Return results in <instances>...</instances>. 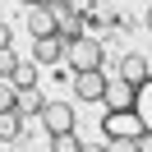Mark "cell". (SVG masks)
Masks as SVG:
<instances>
[{
	"mask_svg": "<svg viewBox=\"0 0 152 152\" xmlns=\"http://www.w3.org/2000/svg\"><path fill=\"white\" fill-rule=\"evenodd\" d=\"M102 124H106V138H143V134H152L138 111H111Z\"/></svg>",
	"mask_w": 152,
	"mask_h": 152,
	"instance_id": "6da1fadb",
	"label": "cell"
},
{
	"mask_svg": "<svg viewBox=\"0 0 152 152\" xmlns=\"http://www.w3.org/2000/svg\"><path fill=\"white\" fill-rule=\"evenodd\" d=\"M102 56H106V51L97 46L92 37L69 42V69H74V74H92V69H102Z\"/></svg>",
	"mask_w": 152,
	"mask_h": 152,
	"instance_id": "7a4b0ae2",
	"label": "cell"
},
{
	"mask_svg": "<svg viewBox=\"0 0 152 152\" xmlns=\"http://www.w3.org/2000/svg\"><path fill=\"white\" fill-rule=\"evenodd\" d=\"M37 120H42V129L56 138V134H74V120H78V115L69 111V102H46L37 111Z\"/></svg>",
	"mask_w": 152,
	"mask_h": 152,
	"instance_id": "3957f363",
	"label": "cell"
},
{
	"mask_svg": "<svg viewBox=\"0 0 152 152\" xmlns=\"http://www.w3.org/2000/svg\"><path fill=\"white\" fill-rule=\"evenodd\" d=\"M148 78H152L148 56H138V51H134V56H124V60H120V83H124V88H134V92H138Z\"/></svg>",
	"mask_w": 152,
	"mask_h": 152,
	"instance_id": "277c9868",
	"label": "cell"
},
{
	"mask_svg": "<svg viewBox=\"0 0 152 152\" xmlns=\"http://www.w3.org/2000/svg\"><path fill=\"white\" fill-rule=\"evenodd\" d=\"M74 92L83 97V102H102V97H106V78H102V69H92V74H74Z\"/></svg>",
	"mask_w": 152,
	"mask_h": 152,
	"instance_id": "5b68a950",
	"label": "cell"
},
{
	"mask_svg": "<svg viewBox=\"0 0 152 152\" xmlns=\"http://www.w3.org/2000/svg\"><path fill=\"white\" fill-rule=\"evenodd\" d=\"M28 28H32V37L37 42H46V37H56V10H28Z\"/></svg>",
	"mask_w": 152,
	"mask_h": 152,
	"instance_id": "8992f818",
	"label": "cell"
},
{
	"mask_svg": "<svg viewBox=\"0 0 152 152\" xmlns=\"http://www.w3.org/2000/svg\"><path fill=\"white\" fill-rule=\"evenodd\" d=\"M23 138V111H5L0 115V143H19Z\"/></svg>",
	"mask_w": 152,
	"mask_h": 152,
	"instance_id": "52a82bcc",
	"label": "cell"
},
{
	"mask_svg": "<svg viewBox=\"0 0 152 152\" xmlns=\"http://www.w3.org/2000/svg\"><path fill=\"white\" fill-rule=\"evenodd\" d=\"M10 88H14V92H19V97H28V92H37V69H32V65H19V69H14V74H10Z\"/></svg>",
	"mask_w": 152,
	"mask_h": 152,
	"instance_id": "ba28073f",
	"label": "cell"
},
{
	"mask_svg": "<svg viewBox=\"0 0 152 152\" xmlns=\"http://www.w3.org/2000/svg\"><path fill=\"white\" fill-rule=\"evenodd\" d=\"M37 60L42 65H56V60H65V37H46V42H37Z\"/></svg>",
	"mask_w": 152,
	"mask_h": 152,
	"instance_id": "9c48e42d",
	"label": "cell"
},
{
	"mask_svg": "<svg viewBox=\"0 0 152 152\" xmlns=\"http://www.w3.org/2000/svg\"><path fill=\"white\" fill-rule=\"evenodd\" d=\"M106 102H111L115 111H134V88H124V83H106Z\"/></svg>",
	"mask_w": 152,
	"mask_h": 152,
	"instance_id": "30bf717a",
	"label": "cell"
},
{
	"mask_svg": "<svg viewBox=\"0 0 152 152\" xmlns=\"http://www.w3.org/2000/svg\"><path fill=\"white\" fill-rule=\"evenodd\" d=\"M5 111H19V92L10 88V78H0V115Z\"/></svg>",
	"mask_w": 152,
	"mask_h": 152,
	"instance_id": "8fae6325",
	"label": "cell"
},
{
	"mask_svg": "<svg viewBox=\"0 0 152 152\" xmlns=\"http://www.w3.org/2000/svg\"><path fill=\"white\" fill-rule=\"evenodd\" d=\"M83 143H78V134H56L51 138V152H78Z\"/></svg>",
	"mask_w": 152,
	"mask_h": 152,
	"instance_id": "7c38bea8",
	"label": "cell"
},
{
	"mask_svg": "<svg viewBox=\"0 0 152 152\" xmlns=\"http://www.w3.org/2000/svg\"><path fill=\"white\" fill-rule=\"evenodd\" d=\"M106 152H138V138H111V143H102Z\"/></svg>",
	"mask_w": 152,
	"mask_h": 152,
	"instance_id": "4fadbf2b",
	"label": "cell"
},
{
	"mask_svg": "<svg viewBox=\"0 0 152 152\" xmlns=\"http://www.w3.org/2000/svg\"><path fill=\"white\" fill-rule=\"evenodd\" d=\"M14 69H19V56L14 51H0V78H10Z\"/></svg>",
	"mask_w": 152,
	"mask_h": 152,
	"instance_id": "5bb4252c",
	"label": "cell"
},
{
	"mask_svg": "<svg viewBox=\"0 0 152 152\" xmlns=\"http://www.w3.org/2000/svg\"><path fill=\"white\" fill-rule=\"evenodd\" d=\"M0 51H10V23H0Z\"/></svg>",
	"mask_w": 152,
	"mask_h": 152,
	"instance_id": "9a60e30c",
	"label": "cell"
},
{
	"mask_svg": "<svg viewBox=\"0 0 152 152\" xmlns=\"http://www.w3.org/2000/svg\"><path fill=\"white\" fill-rule=\"evenodd\" d=\"M78 152H106V148H88V143H83V148H78Z\"/></svg>",
	"mask_w": 152,
	"mask_h": 152,
	"instance_id": "2e32d148",
	"label": "cell"
}]
</instances>
